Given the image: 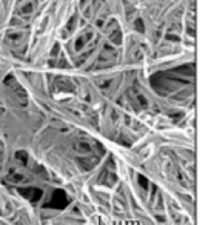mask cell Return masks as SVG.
Wrapping results in <instances>:
<instances>
[{"label":"cell","instance_id":"cell-1","mask_svg":"<svg viewBox=\"0 0 211 225\" xmlns=\"http://www.w3.org/2000/svg\"><path fill=\"white\" fill-rule=\"evenodd\" d=\"M20 193L23 196H26L29 201H37V199H40L42 196V190L39 188H26V190H20Z\"/></svg>","mask_w":211,"mask_h":225},{"label":"cell","instance_id":"cell-2","mask_svg":"<svg viewBox=\"0 0 211 225\" xmlns=\"http://www.w3.org/2000/svg\"><path fill=\"white\" fill-rule=\"evenodd\" d=\"M76 149L79 153H82V154H89L92 148H91V145L88 142H77L76 143Z\"/></svg>","mask_w":211,"mask_h":225},{"label":"cell","instance_id":"cell-3","mask_svg":"<svg viewBox=\"0 0 211 225\" xmlns=\"http://www.w3.org/2000/svg\"><path fill=\"white\" fill-rule=\"evenodd\" d=\"M8 179H9L11 182H14V184H17V182H25V181H26V178L23 176V174H20V173H11L9 176H8Z\"/></svg>","mask_w":211,"mask_h":225},{"label":"cell","instance_id":"cell-4","mask_svg":"<svg viewBox=\"0 0 211 225\" xmlns=\"http://www.w3.org/2000/svg\"><path fill=\"white\" fill-rule=\"evenodd\" d=\"M16 157L20 160L22 165H26V163H28V154H26L25 151H19V153L16 154Z\"/></svg>","mask_w":211,"mask_h":225},{"label":"cell","instance_id":"cell-5","mask_svg":"<svg viewBox=\"0 0 211 225\" xmlns=\"http://www.w3.org/2000/svg\"><path fill=\"white\" fill-rule=\"evenodd\" d=\"M33 11V5L31 3H28V5H23L20 9H19V12L22 14V16H26V14H29Z\"/></svg>","mask_w":211,"mask_h":225},{"label":"cell","instance_id":"cell-6","mask_svg":"<svg viewBox=\"0 0 211 225\" xmlns=\"http://www.w3.org/2000/svg\"><path fill=\"white\" fill-rule=\"evenodd\" d=\"M9 37L12 39V40H20V37H22V33H14V34H9Z\"/></svg>","mask_w":211,"mask_h":225}]
</instances>
